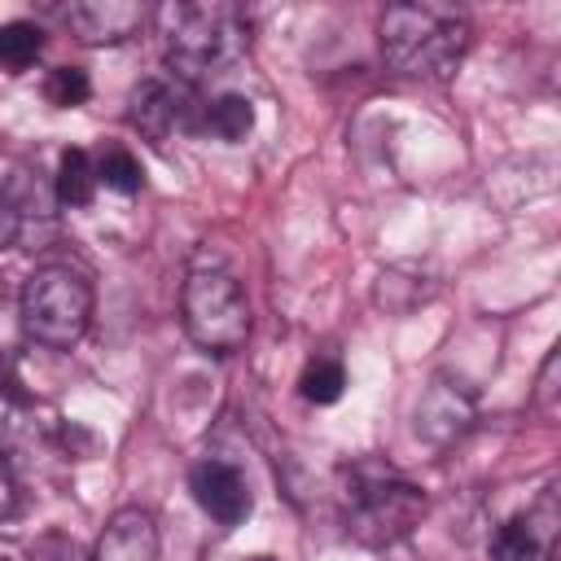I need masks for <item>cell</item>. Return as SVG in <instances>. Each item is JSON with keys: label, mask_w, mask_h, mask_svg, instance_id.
<instances>
[{"label": "cell", "mask_w": 561, "mask_h": 561, "mask_svg": "<svg viewBox=\"0 0 561 561\" xmlns=\"http://www.w3.org/2000/svg\"><path fill=\"white\" fill-rule=\"evenodd\" d=\"M184 333L206 355H232L250 337V302L232 272L224 267H197L184 280L180 294Z\"/></svg>", "instance_id": "obj_4"}, {"label": "cell", "mask_w": 561, "mask_h": 561, "mask_svg": "<svg viewBox=\"0 0 561 561\" xmlns=\"http://www.w3.org/2000/svg\"><path fill=\"white\" fill-rule=\"evenodd\" d=\"M381 561H425L408 539H399V543H390V548H381Z\"/></svg>", "instance_id": "obj_21"}, {"label": "cell", "mask_w": 561, "mask_h": 561, "mask_svg": "<svg viewBox=\"0 0 561 561\" xmlns=\"http://www.w3.org/2000/svg\"><path fill=\"white\" fill-rule=\"evenodd\" d=\"M53 197H57V206H88L96 197V162L88 149H66L57 158Z\"/></svg>", "instance_id": "obj_12"}, {"label": "cell", "mask_w": 561, "mask_h": 561, "mask_svg": "<svg viewBox=\"0 0 561 561\" xmlns=\"http://www.w3.org/2000/svg\"><path fill=\"white\" fill-rule=\"evenodd\" d=\"M245 561H272V557H245Z\"/></svg>", "instance_id": "obj_22"}, {"label": "cell", "mask_w": 561, "mask_h": 561, "mask_svg": "<svg viewBox=\"0 0 561 561\" xmlns=\"http://www.w3.org/2000/svg\"><path fill=\"white\" fill-rule=\"evenodd\" d=\"M57 22L79 44H123L149 22V9L136 0H70L57 9Z\"/></svg>", "instance_id": "obj_8"}, {"label": "cell", "mask_w": 561, "mask_h": 561, "mask_svg": "<svg viewBox=\"0 0 561 561\" xmlns=\"http://www.w3.org/2000/svg\"><path fill=\"white\" fill-rule=\"evenodd\" d=\"M44 96H48V105H57V110H75V105H83V101L92 96V83H88V75H83L79 66H57V70H48V79H44Z\"/></svg>", "instance_id": "obj_17"}, {"label": "cell", "mask_w": 561, "mask_h": 561, "mask_svg": "<svg viewBox=\"0 0 561 561\" xmlns=\"http://www.w3.org/2000/svg\"><path fill=\"white\" fill-rule=\"evenodd\" d=\"M158 548H162L158 517L140 504H127L101 526L92 543V561H158Z\"/></svg>", "instance_id": "obj_10"}, {"label": "cell", "mask_w": 561, "mask_h": 561, "mask_svg": "<svg viewBox=\"0 0 561 561\" xmlns=\"http://www.w3.org/2000/svg\"><path fill=\"white\" fill-rule=\"evenodd\" d=\"M0 561H4V557H0Z\"/></svg>", "instance_id": "obj_23"}, {"label": "cell", "mask_w": 561, "mask_h": 561, "mask_svg": "<svg viewBox=\"0 0 561 561\" xmlns=\"http://www.w3.org/2000/svg\"><path fill=\"white\" fill-rule=\"evenodd\" d=\"M44 53V31L26 18H13V22H0V66L4 70H26L35 66V57Z\"/></svg>", "instance_id": "obj_14"}, {"label": "cell", "mask_w": 561, "mask_h": 561, "mask_svg": "<svg viewBox=\"0 0 561 561\" xmlns=\"http://www.w3.org/2000/svg\"><path fill=\"white\" fill-rule=\"evenodd\" d=\"M92 162H96V184L114 193H140V162L123 145H105Z\"/></svg>", "instance_id": "obj_15"}, {"label": "cell", "mask_w": 561, "mask_h": 561, "mask_svg": "<svg viewBox=\"0 0 561 561\" xmlns=\"http://www.w3.org/2000/svg\"><path fill=\"white\" fill-rule=\"evenodd\" d=\"M18 316L31 342L70 351L92 324V280L70 263H44L26 276Z\"/></svg>", "instance_id": "obj_3"}, {"label": "cell", "mask_w": 561, "mask_h": 561, "mask_svg": "<svg viewBox=\"0 0 561 561\" xmlns=\"http://www.w3.org/2000/svg\"><path fill=\"white\" fill-rule=\"evenodd\" d=\"M188 491L202 504V513L215 517L219 526H237L250 513V486H245L241 469L228 460H202L188 473Z\"/></svg>", "instance_id": "obj_11"}, {"label": "cell", "mask_w": 561, "mask_h": 561, "mask_svg": "<svg viewBox=\"0 0 561 561\" xmlns=\"http://www.w3.org/2000/svg\"><path fill=\"white\" fill-rule=\"evenodd\" d=\"M381 57L394 75L443 83L469 53V18L451 4H390L377 22Z\"/></svg>", "instance_id": "obj_2"}, {"label": "cell", "mask_w": 561, "mask_h": 561, "mask_svg": "<svg viewBox=\"0 0 561 561\" xmlns=\"http://www.w3.org/2000/svg\"><path fill=\"white\" fill-rule=\"evenodd\" d=\"M557 543H561V495L557 482H548L526 513H513L491 535V561H552Z\"/></svg>", "instance_id": "obj_6"}, {"label": "cell", "mask_w": 561, "mask_h": 561, "mask_svg": "<svg viewBox=\"0 0 561 561\" xmlns=\"http://www.w3.org/2000/svg\"><path fill=\"white\" fill-rule=\"evenodd\" d=\"M188 118H193V88L175 75L140 79L127 96V123L153 145H167L180 127H188Z\"/></svg>", "instance_id": "obj_7"}, {"label": "cell", "mask_w": 561, "mask_h": 561, "mask_svg": "<svg viewBox=\"0 0 561 561\" xmlns=\"http://www.w3.org/2000/svg\"><path fill=\"white\" fill-rule=\"evenodd\" d=\"M158 35L171 75L184 83L224 75L250 53V18L228 0H171L158 9Z\"/></svg>", "instance_id": "obj_1"}, {"label": "cell", "mask_w": 561, "mask_h": 561, "mask_svg": "<svg viewBox=\"0 0 561 561\" xmlns=\"http://www.w3.org/2000/svg\"><path fill=\"white\" fill-rule=\"evenodd\" d=\"M473 416H478V394L456 377H434L416 403V434L430 447H447L473 425Z\"/></svg>", "instance_id": "obj_9"}, {"label": "cell", "mask_w": 561, "mask_h": 561, "mask_svg": "<svg viewBox=\"0 0 561 561\" xmlns=\"http://www.w3.org/2000/svg\"><path fill=\"white\" fill-rule=\"evenodd\" d=\"M18 241V206L9 197V188H0V250H9Z\"/></svg>", "instance_id": "obj_19"}, {"label": "cell", "mask_w": 561, "mask_h": 561, "mask_svg": "<svg viewBox=\"0 0 561 561\" xmlns=\"http://www.w3.org/2000/svg\"><path fill=\"white\" fill-rule=\"evenodd\" d=\"M342 386H346V373H342V364L337 359H316V364H307L302 368V377H298V390H302V399L307 403H337L342 399Z\"/></svg>", "instance_id": "obj_16"}, {"label": "cell", "mask_w": 561, "mask_h": 561, "mask_svg": "<svg viewBox=\"0 0 561 561\" xmlns=\"http://www.w3.org/2000/svg\"><path fill=\"white\" fill-rule=\"evenodd\" d=\"M206 131L219 136V140H228V145L245 140V136L254 131V101L241 96V92L215 96V101L206 105Z\"/></svg>", "instance_id": "obj_13"}, {"label": "cell", "mask_w": 561, "mask_h": 561, "mask_svg": "<svg viewBox=\"0 0 561 561\" xmlns=\"http://www.w3.org/2000/svg\"><path fill=\"white\" fill-rule=\"evenodd\" d=\"M18 500H22V495H18V478H13L9 465L0 460V517H13V513H18Z\"/></svg>", "instance_id": "obj_20"}, {"label": "cell", "mask_w": 561, "mask_h": 561, "mask_svg": "<svg viewBox=\"0 0 561 561\" xmlns=\"http://www.w3.org/2000/svg\"><path fill=\"white\" fill-rule=\"evenodd\" d=\"M425 513V491L394 473H355L346 491V535L364 548H390L412 535Z\"/></svg>", "instance_id": "obj_5"}, {"label": "cell", "mask_w": 561, "mask_h": 561, "mask_svg": "<svg viewBox=\"0 0 561 561\" xmlns=\"http://www.w3.org/2000/svg\"><path fill=\"white\" fill-rule=\"evenodd\" d=\"M557 351L543 359V368H539V386H535V408L543 412V416H552L557 412Z\"/></svg>", "instance_id": "obj_18"}]
</instances>
